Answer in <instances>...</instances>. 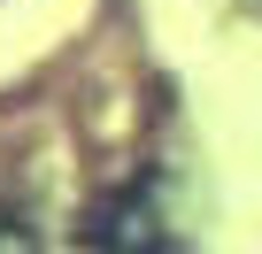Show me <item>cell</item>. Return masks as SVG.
Wrapping results in <instances>:
<instances>
[{
  "label": "cell",
  "mask_w": 262,
  "mask_h": 254,
  "mask_svg": "<svg viewBox=\"0 0 262 254\" xmlns=\"http://www.w3.org/2000/svg\"><path fill=\"white\" fill-rule=\"evenodd\" d=\"M0 254H39V246H31V231H24V223L0 216Z\"/></svg>",
  "instance_id": "cell-2"
},
{
  "label": "cell",
  "mask_w": 262,
  "mask_h": 254,
  "mask_svg": "<svg viewBox=\"0 0 262 254\" xmlns=\"http://www.w3.org/2000/svg\"><path fill=\"white\" fill-rule=\"evenodd\" d=\"M155 254H185V246H178V239H162V246H155Z\"/></svg>",
  "instance_id": "cell-3"
},
{
  "label": "cell",
  "mask_w": 262,
  "mask_h": 254,
  "mask_svg": "<svg viewBox=\"0 0 262 254\" xmlns=\"http://www.w3.org/2000/svg\"><path fill=\"white\" fill-rule=\"evenodd\" d=\"M77 239L93 246V254H155L162 239H170V223L155 216V200L131 185V193H108V200H93L85 208V223H77Z\"/></svg>",
  "instance_id": "cell-1"
}]
</instances>
